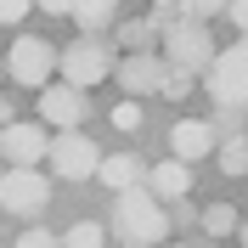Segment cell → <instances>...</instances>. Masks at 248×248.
Here are the masks:
<instances>
[{
    "label": "cell",
    "instance_id": "1",
    "mask_svg": "<svg viewBox=\"0 0 248 248\" xmlns=\"http://www.w3.org/2000/svg\"><path fill=\"white\" fill-rule=\"evenodd\" d=\"M170 209H175V203H164L153 186L141 181V186L113 192V215H108V226H113V237H119V243H130V248H158L164 237H170V226H175Z\"/></svg>",
    "mask_w": 248,
    "mask_h": 248
},
{
    "label": "cell",
    "instance_id": "2",
    "mask_svg": "<svg viewBox=\"0 0 248 248\" xmlns=\"http://www.w3.org/2000/svg\"><path fill=\"white\" fill-rule=\"evenodd\" d=\"M51 74H62V51L40 34H17L12 51H6V79L23 85V91H46Z\"/></svg>",
    "mask_w": 248,
    "mask_h": 248
},
{
    "label": "cell",
    "instance_id": "3",
    "mask_svg": "<svg viewBox=\"0 0 248 248\" xmlns=\"http://www.w3.org/2000/svg\"><path fill=\"white\" fill-rule=\"evenodd\" d=\"M51 203V175H40V164H6L0 175V209L12 220H40Z\"/></svg>",
    "mask_w": 248,
    "mask_h": 248
},
{
    "label": "cell",
    "instance_id": "4",
    "mask_svg": "<svg viewBox=\"0 0 248 248\" xmlns=\"http://www.w3.org/2000/svg\"><path fill=\"white\" fill-rule=\"evenodd\" d=\"M113 46L119 40H102V34H85V40H74V46H62V79L68 85H102V79L119 74V57H113Z\"/></svg>",
    "mask_w": 248,
    "mask_h": 248
},
{
    "label": "cell",
    "instance_id": "5",
    "mask_svg": "<svg viewBox=\"0 0 248 248\" xmlns=\"http://www.w3.org/2000/svg\"><path fill=\"white\" fill-rule=\"evenodd\" d=\"M164 57L181 62V68H192V74H209L220 51H215V34H209L203 17H175L170 29H164Z\"/></svg>",
    "mask_w": 248,
    "mask_h": 248
},
{
    "label": "cell",
    "instance_id": "6",
    "mask_svg": "<svg viewBox=\"0 0 248 248\" xmlns=\"http://www.w3.org/2000/svg\"><path fill=\"white\" fill-rule=\"evenodd\" d=\"M203 91L226 108H248V34L215 57V68L203 74Z\"/></svg>",
    "mask_w": 248,
    "mask_h": 248
},
{
    "label": "cell",
    "instance_id": "7",
    "mask_svg": "<svg viewBox=\"0 0 248 248\" xmlns=\"http://www.w3.org/2000/svg\"><path fill=\"white\" fill-rule=\"evenodd\" d=\"M46 164H51L57 181H96V175H102V153H96V141L85 136V130H57Z\"/></svg>",
    "mask_w": 248,
    "mask_h": 248
},
{
    "label": "cell",
    "instance_id": "8",
    "mask_svg": "<svg viewBox=\"0 0 248 248\" xmlns=\"http://www.w3.org/2000/svg\"><path fill=\"white\" fill-rule=\"evenodd\" d=\"M164 74H170V57H158V51H124L119 57V91L124 96H164Z\"/></svg>",
    "mask_w": 248,
    "mask_h": 248
},
{
    "label": "cell",
    "instance_id": "9",
    "mask_svg": "<svg viewBox=\"0 0 248 248\" xmlns=\"http://www.w3.org/2000/svg\"><path fill=\"white\" fill-rule=\"evenodd\" d=\"M51 130H46V119L34 124V119H12L6 130H0V153H6V164H46L51 158Z\"/></svg>",
    "mask_w": 248,
    "mask_h": 248
},
{
    "label": "cell",
    "instance_id": "10",
    "mask_svg": "<svg viewBox=\"0 0 248 248\" xmlns=\"http://www.w3.org/2000/svg\"><path fill=\"white\" fill-rule=\"evenodd\" d=\"M40 119L51 124V130H79V124L91 119V96H85V85H46L40 91Z\"/></svg>",
    "mask_w": 248,
    "mask_h": 248
},
{
    "label": "cell",
    "instance_id": "11",
    "mask_svg": "<svg viewBox=\"0 0 248 248\" xmlns=\"http://www.w3.org/2000/svg\"><path fill=\"white\" fill-rule=\"evenodd\" d=\"M170 153L186 158V164H198V158L220 153V130L209 119H181V124H170Z\"/></svg>",
    "mask_w": 248,
    "mask_h": 248
},
{
    "label": "cell",
    "instance_id": "12",
    "mask_svg": "<svg viewBox=\"0 0 248 248\" xmlns=\"http://www.w3.org/2000/svg\"><path fill=\"white\" fill-rule=\"evenodd\" d=\"M147 186H153V192H158L164 203H181L186 192H192V164L170 153L164 164H153V170H147Z\"/></svg>",
    "mask_w": 248,
    "mask_h": 248
},
{
    "label": "cell",
    "instance_id": "13",
    "mask_svg": "<svg viewBox=\"0 0 248 248\" xmlns=\"http://www.w3.org/2000/svg\"><path fill=\"white\" fill-rule=\"evenodd\" d=\"M96 181L108 186V192H124V186H141V181H147V170H141L130 153H113V158H102V175H96Z\"/></svg>",
    "mask_w": 248,
    "mask_h": 248
},
{
    "label": "cell",
    "instance_id": "14",
    "mask_svg": "<svg viewBox=\"0 0 248 248\" xmlns=\"http://www.w3.org/2000/svg\"><path fill=\"white\" fill-rule=\"evenodd\" d=\"M153 40H164V23H158V17H130V23L119 29L124 51H153Z\"/></svg>",
    "mask_w": 248,
    "mask_h": 248
},
{
    "label": "cell",
    "instance_id": "15",
    "mask_svg": "<svg viewBox=\"0 0 248 248\" xmlns=\"http://www.w3.org/2000/svg\"><path fill=\"white\" fill-rule=\"evenodd\" d=\"M113 12H119V0H74V23L85 34H102L113 23Z\"/></svg>",
    "mask_w": 248,
    "mask_h": 248
},
{
    "label": "cell",
    "instance_id": "16",
    "mask_svg": "<svg viewBox=\"0 0 248 248\" xmlns=\"http://www.w3.org/2000/svg\"><path fill=\"white\" fill-rule=\"evenodd\" d=\"M198 226H203L209 237H232V232H243V215H237L232 203H209V209L198 215Z\"/></svg>",
    "mask_w": 248,
    "mask_h": 248
},
{
    "label": "cell",
    "instance_id": "17",
    "mask_svg": "<svg viewBox=\"0 0 248 248\" xmlns=\"http://www.w3.org/2000/svg\"><path fill=\"white\" fill-rule=\"evenodd\" d=\"M215 164H220V175H248V136H226Z\"/></svg>",
    "mask_w": 248,
    "mask_h": 248
},
{
    "label": "cell",
    "instance_id": "18",
    "mask_svg": "<svg viewBox=\"0 0 248 248\" xmlns=\"http://www.w3.org/2000/svg\"><path fill=\"white\" fill-rule=\"evenodd\" d=\"M62 248H108V226L102 220H79L74 232L62 237Z\"/></svg>",
    "mask_w": 248,
    "mask_h": 248
},
{
    "label": "cell",
    "instance_id": "19",
    "mask_svg": "<svg viewBox=\"0 0 248 248\" xmlns=\"http://www.w3.org/2000/svg\"><path fill=\"white\" fill-rule=\"evenodd\" d=\"M220 130V141L226 136H248V108H226V102H215V119H209Z\"/></svg>",
    "mask_w": 248,
    "mask_h": 248
},
{
    "label": "cell",
    "instance_id": "20",
    "mask_svg": "<svg viewBox=\"0 0 248 248\" xmlns=\"http://www.w3.org/2000/svg\"><path fill=\"white\" fill-rule=\"evenodd\" d=\"M198 79H203V74H192V68H181V62H170V74H164V96H170V102H186Z\"/></svg>",
    "mask_w": 248,
    "mask_h": 248
},
{
    "label": "cell",
    "instance_id": "21",
    "mask_svg": "<svg viewBox=\"0 0 248 248\" xmlns=\"http://www.w3.org/2000/svg\"><path fill=\"white\" fill-rule=\"evenodd\" d=\"M220 12H232V0H181V17H220Z\"/></svg>",
    "mask_w": 248,
    "mask_h": 248
},
{
    "label": "cell",
    "instance_id": "22",
    "mask_svg": "<svg viewBox=\"0 0 248 248\" xmlns=\"http://www.w3.org/2000/svg\"><path fill=\"white\" fill-rule=\"evenodd\" d=\"M108 119H113V130H141V108H136V96H124Z\"/></svg>",
    "mask_w": 248,
    "mask_h": 248
},
{
    "label": "cell",
    "instance_id": "23",
    "mask_svg": "<svg viewBox=\"0 0 248 248\" xmlns=\"http://www.w3.org/2000/svg\"><path fill=\"white\" fill-rule=\"evenodd\" d=\"M12 248H62V243H57V232H46V226H29Z\"/></svg>",
    "mask_w": 248,
    "mask_h": 248
},
{
    "label": "cell",
    "instance_id": "24",
    "mask_svg": "<svg viewBox=\"0 0 248 248\" xmlns=\"http://www.w3.org/2000/svg\"><path fill=\"white\" fill-rule=\"evenodd\" d=\"M29 6H34V0H0V23H6V29H12V23H23V17H29Z\"/></svg>",
    "mask_w": 248,
    "mask_h": 248
},
{
    "label": "cell",
    "instance_id": "25",
    "mask_svg": "<svg viewBox=\"0 0 248 248\" xmlns=\"http://www.w3.org/2000/svg\"><path fill=\"white\" fill-rule=\"evenodd\" d=\"M40 12H51V17H74V0H34Z\"/></svg>",
    "mask_w": 248,
    "mask_h": 248
},
{
    "label": "cell",
    "instance_id": "26",
    "mask_svg": "<svg viewBox=\"0 0 248 248\" xmlns=\"http://www.w3.org/2000/svg\"><path fill=\"white\" fill-rule=\"evenodd\" d=\"M232 23H237V34H248V0H232Z\"/></svg>",
    "mask_w": 248,
    "mask_h": 248
},
{
    "label": "cell",
    "instance_id": "27",
    "mask_svg": "<svg viewBox=\"0 0 248 248\" xmlns=\"http://www.w3.org/2000/svg\"><path fill=\"white\" fill-rule=\"evenodd\" d=\"M237 243H243V248H248V220H243V232H237Z\"/></svg>",
    "mask_w": 248,
    "mask_h": 248
},
{
    "label": "cell",
    "instance_id": "28",
    "mask_svg": "<svg viewBox=\"0 0 248 248\" xmlns=\"http://www.w3.org/2000/svg\"><path fill=\"white\" fill-rule=\"evenodd\" d=\"M153 6H181V0H153Z\"/></svg>",
    "mask_w": 248,
    "mask_h": 248
},
{
    "label": "cell",
    "instance_id": "29",
    "mask_svg": "<svg viewBox=\"0 0 248 248\" xmlns=\"http://www.w3.org/2000/svg\"><path fill=\"white\" fill-rule=\"evenodd\" d=\"M158 248H181V243H158Z\"/></svg>",
    "mask_w": 248,
    "mask_h": 248
},
{
    "label": "cell",
    "instance_id": "30",
    "mask_svg": "<svg viewBox=\"0 0 248 248\" xmlns=\"http://www.w3.org/2000/svg\"><path fill=\"white\" fill-rule=\"evenodd\" d=\"M119 248H130V243H119Z\"/></svg>",
    "mask_w": 248,
    "mask_h": 248
}]
</instances>
